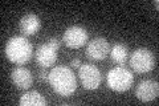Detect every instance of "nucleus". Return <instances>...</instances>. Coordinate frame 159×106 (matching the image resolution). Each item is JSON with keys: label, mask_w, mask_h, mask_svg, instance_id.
I'll return each instance as SVG.
<instances>
[{"label": "nucleus", "mask_w": 159, "mask_h": 106, "mask_svg": "<svg viewBox=\"0 0 159 106\" xmlns=\"http://www.w3.org/2000/svg\"><path fill=\"white\" fill-rule=\"evenodd\" d=\"M106 82L111 90L122 93L131 88L134 82V76L127 68H125L123 65H119V67L109 70Z\"/></svg>", "instance_id": "7ed1b4c3"}, {"label": "nucleus", "mask_w": 159, "mask_h": 106, "mask_svg": "<svg viewBox=\"0 0 159 106\" xmlns=\"http://www.w3.org/2000/svg\"><path fill=\"white\" fill-rule=\"evenodd\" d=\"M47 44L48 45H51L52 48H54L56 50H58V48H60V45H61V41H60V40L57 39V37H51L47 41Z\"/></svg>", "instance_id": "4468645a"}, {"label": "nucleus", "mask_w": 159, "mask_h": 106, "mask_svg": "<svg viewBox=\"0 0 159 106\" xmlns=\"http://www.w3.org/2000/svg\"><path fill=\"white\" fill-rule=\"evenodd\" d=\"M130 65L137 73H148L155 68V57L150 49L139 48L134 50L130 57Z\"/></svg>", "instance_id": "20e7f679"}, {"label": "nucleus", "mask_w": 159, "mask_h": 106, "mask_svg": "<svg viewBox=\"0 0 159 106\" xmlns=\"http://www.w3.org/2000/svg\"><path fill=\"white\" fill-rule=\"evenodd\" d=\"M19 104L21 106H44L47 105L45 98L43 97L39 92H27L20 97Z\"/></svg>", "instance_id": "f8f14e48"}, {"label": "nucleus", "mask_w": 159, "mask_h": 106, "mask_svg": "<svg viewBox=\"0 0 159 106\" xmlns=\"http://www.w3.org/2000/svg\"><path fill=\"white\" fill-rule=\"evenodd\" d=\"M110 53V44L106 39L103 37H96L88 43L86 48V56L88 58L93 60V61H101L107 57Z\"/></svg>", "instance_id": "0eeeda50"}, {"label": "nucleus", "mask_w": 159, "mask_h": 106, "mask_svg": "<svg viewBox=\"0 0 159 106\" xmlns=\"http://www.w3.org/2000/svg\"><path fill=\"white\" fill-rule=\"evenodd\" d=\"M48 82L58 95L69 97L77 89V78L68 67H56L49 72Z\"/></svg>", "instance_id": "f257e3e1"}, {"label": "nucleus", "mask_w": 159, "mask_h": 106, "mask_svg": "<svg viewBox=\"0 0 159 106\" xmlns=\"http://www.w3.org/2000/svg\"><path fill=\"white\" fill-rule=\"evenodd\" d=\"M57 60V50L52 48L51 45H48L47 43L40 45L37 48V53H36V61L41 68H49L56 62Z\"/></svg>", "instance_id": "1a4fd4ad"}, {"label": "nucleus", "mask_w": 159, "mask_h": 106, "mask_svg": "<svg viewBox=\"0 0 159 106\" xmlns=\"http://www.w3.org/2000/svg\"><path fill=\"white\" fill-rule=\"evenodd\" d=\"M154 6H155V7H157V8H158V6H159V3H158V2H157V0H155V2H154Z\"/></svg>", "instance_id": "f3484780"}, {"label": "nucleus", "mask_w": 159, "mask_h": 106, "mask_svg": "<svg viewBox=\"0 0 159 106\" xmlns=\"http://www.w3.org/2000/svg\"><path fill=\"white\" fill-rule=\"evenodd\" d=\"M32 53V45L24 36H13L6 45V56L9 61L19 65L27 64L31 60Z\"/></svg>", "instance_id": "f03ea898"}, {"label": "nucleus", "mask_w": 159, "mask_h": 106, "mask_svg": "<svg viewBox=\"0 0 159 106\" xmlns=\"http://www.w3.org/2000/svg\"><path fill=\"white\" fill-rule=\"evenodd\" d=\"M39 80H40V81H43V82H48V80H49V73L45 70V68H43V70L39 73Z\"/></svg>", "instance_id": "2eb2a0df"}, {"label": "nucleus", "mask_w": 159, "mask_h": 106, "mask_svg": "<svg viewBox=\"0 0 159 106\" xmlns=\"http://www.w3.org/2000/svg\"><path fill=\"white\" fill-rule=\"evenodd\" d=\"M110 54H111V60L114 62L123 65L129 58V49H127L126 45L118 43L110 49Z\"/></svg>", "instance_id": "ddd939ff"}, {"label": "nucleus", "mask_w": 159, "mask_h": 106, "mask_svg": "<svg viewBox=\"0 0 159 106\" xmlns=\"http://www.w3.org/2000/svg\"><path fill=\"white\" fill-rule=\"evenodd\" d=\"M78 70L81 84L86 90H94L101 85L102 76L97 67H94L92 64H84L78 68Z\"/></svg>", "instance_id": "39448f33"}, {"label": "nucleus", "mask_w": 159, "mask_h": 106, "mask_svg": "<svg viewBox=\"0 0 159 106\" xmlns=\"http://www.w3.org/2000/svg\"><path fill=\"white\" fill-rule=\"evenodd\" d=\"M159 86L157 81L152 80H145V81L139 82V85L135 89V95L139 101L142 102H150L158 97Z\"/></svg>", "instance_id": "6e6552de"}, {"label": "nucleus", "mask_w": 159, "mask_h": 106, "mask_svg": "<svg viewBox=\"0 0 159 106\" xmlns=\"http://www.w3.org/2000/svg\"><path fill=\"white\" fill-rule=\"evenodd\" d=\"M62 40L68 48L78 49L88 43V31L84 27H80V25H73V27H69L64 32Z\"/></svg>", "instance_id": "423d86ee"}, {"label": "nucleus", "mask_w": 159, "mask_h": 106, "mask_svg": "<svg viewBox=\"0 0 159 106\" xmlns=\"http://www.w3.org/2000/svg\"><path fill=\"white\" fill-rule=\"evenodd\" d=\"M20 31L25 36H32V35L37 33L41 28V21H40V17L34 13H28L25 16H23L20 20Z\"/></svg>", "instance_id": "9b49d317"}, {"label": "nucleus", "mask_w": 159, "mask_h": 106, "mask_svg": "<svg viewBox=\"0 0 159 106\" xmlns=\"http://www.w3.org/2000/svg\"><path fill=\"white\" fill-rule=\"evenodd\" d=\"M70 65H72V68L78 69L80 67H81V60H80V58H73L72 62H70Z\"/></svg>", "instance_id": "dca6fc26"}, {"label": "nucleus", "mask_w": 159, "mask_h": 106, "mask_svg": "<svg viewBox=\"0 0 159 106\" xmlns=\"http://www.w3.org/2000/svg\"><path fill=\"white\" fill-rule=\"evenodd\" d=\"M11 78H12V82L16 85V88L21 89V90L29 89L32 86V84H33V77H32L31 70L24 68V67L15 68L12 70Z\"/></svg>", "instance_id": "9d476101"}]
</instances>
